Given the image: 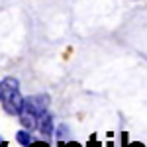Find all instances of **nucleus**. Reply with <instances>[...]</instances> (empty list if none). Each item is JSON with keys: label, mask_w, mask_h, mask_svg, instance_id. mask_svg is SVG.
<instances>
[{"label": "nucleus", "mask_w": 147, "mask_h": 147, "mask_svg": "<svg viewBox=\"0 0 147 147\" xmlns=\"http://www.w3.org/2000/svg\"><path fill=\"white\" fill-rule=\"evenodd\" d=\"M0 100L4 110L12 116H18L24 106V96L20 92V82L14 77H6L0 82Z\"/></svg>", "instance_id": "obj_1"}, {"label": "nucleus", "mask_w": 147, "mask_h": 147, "mask_svg": "<svg viewBox=\"0 0 147 147\" xmlns=\"http://www.w3.org/2000/svg\"><path fill=\"white\" fill-rule=\"evenodd\" d=\"M20 124L26 127V129H35L37 127V120H39V116H37V112H35L32 106H28L26 102H24V106H22V110H20Z\"/></svg>", "instance_id": "obj_2"}, {"label": "nucleus", "mask_w": 147, "mask_h": 147, "mask_svg": "<svg viewBox=\"0 0 147 147\" xmlns=\"http://www.w3.org/2000/svg\"><path fill=\"white\" fill-rule=\"evenodd\" d=\"M24 102L28 106H32L35 112H37V116H43L47 112V108H49V96L47 94H34V96L24 98Z\"/></svg>", "instance_id": "obj_3"}, {"label": "nucleus", "mask_w": 147, "mask_h": 147, "mask_svg": "<svg viewBox=\"0 0 147 147\" xmlns=\"http://www.w3.org/2000/svg\"><path fill=\"white\" fill-rule=\"evenodd\" d=\"M53 116L51 114H43V116H39V124H37V127H39V131L43 134V136H53Z\"/></svg>", "instance_id": "obj_4"}, {"label": "nucleus", "mask_w": 147, "mask_h": 147, "mask_svg": "<svg viewBox=\"0 0 147 147\" xmlns=\"http://www.w3.org/2000/svg\"><path fill=\"white\" fill-rule=\"evenodd\" d=\"M16 139H18V143L20 145H24V147H30L32 145V136H30V129H20L18 134H16Z\"/></svg>", "instance_id": "obj_5"}, {"label": "nucleus", "mask_w": 147, "mask_h": 147, "mask_svg": "<svg viewBox=\"0 0 147 147\" xmlns=\"http://www.w3.org/2000/svg\"><path fill=\"white\" fill-rule=\"evenodd\" d=\"M65 134H67V125H61V127L57 129V136H59V137H65Z\"/></svg>", "instance_id": "obj_6"}, {"label": "nucleus", "mask_w": 147, "mask_h": 147, "mask_svg": "<svg viewBox=\"0 0 147 147\" xmlns=\"http://www.w3.org/2000/svg\"><path fill=\"white\" fill-rule=\"evenodd\" d=\"M129 147H143V145H139V143H131Z\"/></svg>", "instance_id": "obj_7"}]
</instances>
